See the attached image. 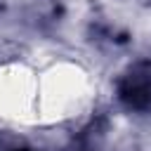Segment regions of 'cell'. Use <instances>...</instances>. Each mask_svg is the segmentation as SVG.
<instances>
[{"instance_id": "obj_1", "label": "cell", "mask_w": 151, "mask_h": 151, "mask_svg": "<svg viewBox=\"0 0 151 151\" xmlns=\"http://www.w3.org/2000/svg\"><path fill=\"white\" fill-rule=\"evenodd\" d=\"M118 94L130 109H146L151 104V71L146 66L132 68L120 80Z\"/></svg>"}]
</instances>
